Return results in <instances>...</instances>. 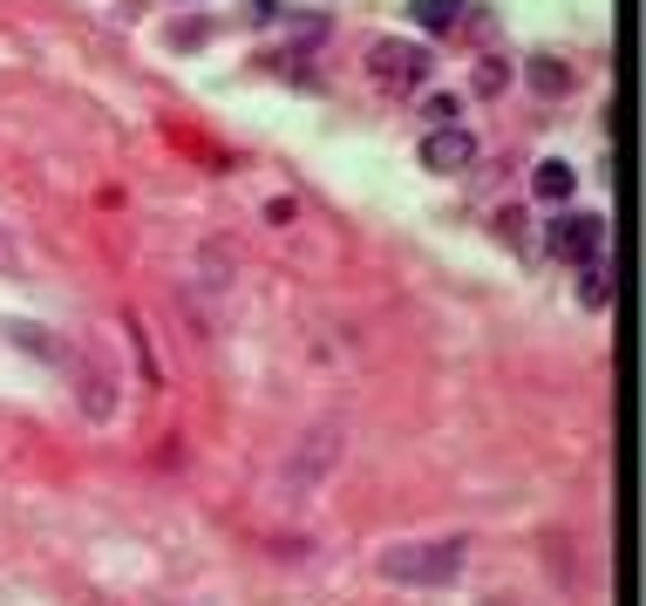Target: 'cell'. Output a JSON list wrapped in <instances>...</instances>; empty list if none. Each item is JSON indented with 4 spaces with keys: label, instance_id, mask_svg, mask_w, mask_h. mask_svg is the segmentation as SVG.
Wrapping results in <instances>:
<instances>
[{
    "label": "cell",
    "instance_id": "8",
    "mask_svg": "<svg viewBox=\"0 0 646 606\" xmlns=\"http://www.w3.org/2000/svg\"><path fill=\"white\" fill-rule=\"evenodd\" d=\"M422 116L435 123V130H449V123L463 116V96H429V103H422Z\"/></svg>",
    "mask_w": 646,
    "mask_h": 606
},
{
    "label": "cell",
    "instance_id": "1",
    "mask_svg": "<svg viewBox=\"0 0 646 606\" xmlns=\"http://www.w3.org/2000/svg\"><path fill=\"white\" fill-rule=\"evenodd\" d=\"M463 539H422V545H395L381 552V579H395V586H449L463 572Z\"/></svg>",
    "mask_w": 646,
    "mask_h": 606
},
{
    "label": "cell",
    "instance_id": "10",
    "mask_svg": "<svg viewBox=\"0 0 646 606\" xmlns=\"http://www.w3.org/2000/svg\"><path fill=\"white\" fill-rule=\"evenodd\" d=\"M0 252H8V232H0Z\"/></svg>",
    "mask_w": 646,
    "mask_h": 606
},
{
    "label": "cell",
    "instance_id": "3",
    "mask_svg": "<svg viewBox=\"0 0 646 606\" xmlns=\"http://www.w3.org/2000/svg\"><path fill=\"white\" fill-rule=\"evenodd\" d=\"M545 245L558 252V260L592 266V260H599V245H606V218H599V212H565L552 232H545Z\"/></svg>",
    "mask_w": 646,
    "mask_h": 606
},
{
    "label": "cell",
    "instance_id": "9",
    "mask_svg": "<svg viewBox=\"0 0 646 606\" xmlns=\"http://www.w3.org/2000/svg\"><path fill=\"white\" fill-rule=\"evenodd\" d=\"M606 300H612V287H606V273L592 266V273H585V307H606Z\"/></svg>",
    "mask_w": 646,
    "mask_h": 606
},
{
    "label": "cell",
    "instance_id": "7",
    "mask_svg": "<svg viewBox=\"0 0 646 606\" xmlns=\"http://www.w3.org/2000/svg\"><path fill=\"white\" fill-rule=\"evenodd\" d=\"M531 83L545 89V96H565V89H572V68H558V62H537V68H531Z\"/></svg>",
    "mask_w": 646,
    "mask_h": 606
},
{
    "label": "cell",
    "instance_id": "5",
    "mask_svg": "<svg viewBox=\"0 0 646 606\" xmlns=\"http://www.w3.org/2000/svg\"><path fill=\"white\" fill-rule=\"evenodd\" d=\"M531 191H537V198H545V205H565V198H572V191H579V171H572V164H565V157H545V164H537V171H531Z\"/></svg>",
    "mask_w": 646,
    "mask_h": 606
},
{
    "label": "cell",
    "instance_id": "4",
    "mask_svg": "<svg viewBox=\"0 0 646 606\" xmlns=\"http://www.w3.org/2000/svg\"><path fill=\"white\" fill-rule=\"evenodd\" d=\"M470 164H477V137L463 130V123L422 137V171H443V178H456V171H470Z\"/></svg>",
    "mask_w": 646,
    "mask_h": 606
},
{
    "label": "cell",
    "instance_id": "6",
    "mask_svg": "<svg viewBox=\"0 0 646 606\" xmlns=\"http://www.w3.org/2000/svg\"><path fill=\"white\" fill-rule=\"evenodd\" d=\"M408 14H416V28H429V35H449L456 21H463V0H416Z\"/></svg>",
    "mask_w": 646,
    "mask_h": 606
},
{
    "label": "cell",
    "instance_id": "2",
    "mask_svg": "<svg viewBox=\"0 0 646 606\" xmlns=\"http://www.w3.org/2000/svg\"><path fill=\"white\" fill-rule=\"evenodd\" d=\"M368 68H375L381 89H422L435 62H429L422 41H375V48H368Z\"/></svg>",
    "mask_w": 646,
    "mask_h": 606
}]
</instances>
